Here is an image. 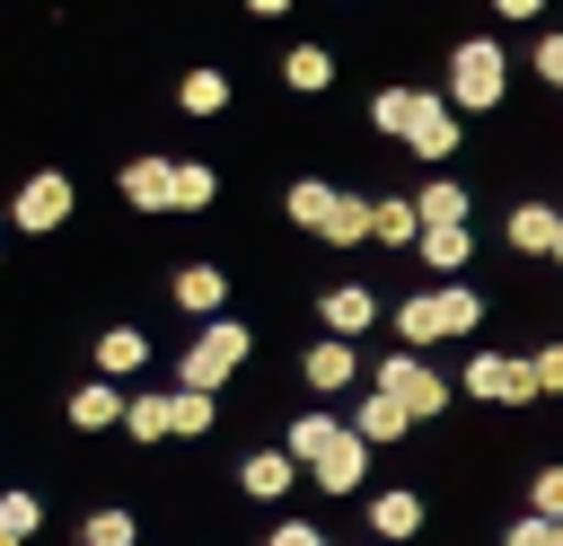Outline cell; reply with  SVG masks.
<instances>
[{
  "label": "cell",
  "instance_id": "5bb4252c",
  "mask_svg": "<svg viewBox=\"0 0 563 546\" xmlns=\"http://www.w3.org/2000/svg\"><path fill=\"white\" fill-rule=\"evenodd\" d=\"M343 432H352V414H325V405H308V414H290V423H282V449H290L299 467H317V458H325Z\"/></svg>",
  "mask_w": 563,
  "mask_h": 546
},
{
  "label": "cell",
  "instance_id": "277c9868",
  "mask_svg": "<svg viewBox=\"0 0 563 546\" xmlns=\"http://www.w3.org/2000/svg\"><path fill=\"white\" fill-rule=\"evenodd\" d=\"M369 387L396 396L413 423H440V414H449V379H440L422 352H378V361H369Z\"/></svg>",
  "mask_w": 563,
  "mask_h": 546
},
{
  "label": "cell",
  "instance_id": "d6986e66",
  "mask_svg": "<svg viewBox=\"0 0 563 546\" xmlns=\"http://www.w3.org/2000/svg\"><path fill=\"white\" fill-rule=\"evenodd\" d=\"M132 370H150V335L141 326H106L97 335V379H132Z\"/></svg>",
  "mask_w": 563,
  "mask_h": 546
},
{
  "label": "cell",
  "instance_id": "ac0fdd59",
  "mask_svg": "<svg viewBox=\"0 0 563 546\" xmlns=\"http://www.w3.org/2000/svg\"><path fill=\"white\" fill-rule=\"evenodd\" d=\"M282 211H290V220H299V229H308V238H325V220H334V211H343V194H334V185H325V176H299V185H290V194H282Z\"/></svg>",
  "mask_w": 563,
  "mask_h": 546
},
{
  "label": "cell",
  "instance_id": "cb8c5ba5",
  "mask_svg": "<svg viewBox=\"0 0 563 546\" xmlns=\"http://www.w3.org/2000/svg\"><path fill=\"white\" fill-rule=\"evenodd\" d=\"M413 211H422V229H449V220H466V185H457V176H431V185L413 194Z\"/></svg>",
  "mask_w": 563,
  "mask_h": 546
},
{
  "label": "cell",
  "instance_id": "30bf717a",
  "mask_svg": "<svg viewBox=\"0 0 563 546\" xmlns=\"http://www.w3.org/2000/svg\"><path fill=\"white\" fill-rule=\"evenodd\" d=\"M114 194H123L132 211H176V159H123Z\"/></svg>",
  "mask_w": 563,
  "mask_h": 546
},
{
  "label": "cell",
  "instance_id": "f35d334b",
  "mask_svg": "<svg viewBox=\"0 0 563 546\" xmlns=\"http://www.w3.org/2000/svg\"><path fill=\"white\" fill-rule=\"evenodd\" d=\"M0 546H26V537H9V528H0Z\"/></svg>",
  "mask_w": 563,
  "mask_h": 546
},
{
  "label": "cell",
  "instance_id": "44dd1931",
  "mask_svg": "<svg viewBox=\"0 0 563 546\" xmlns=\"http://www.w3.org/2000/svg\"><path fill=\"white\" fill-rule=\"evenodd\" d=\"M282 88H299V97L334 88V53H325V44H290V53H282Z\"/></svg>",
  "mask_w": 563,
  "mask_h": 546
},
{
  "label": "cell",
  "instance_id": "603a6c76",
  "mask_svg": "<svg viewBox=\"0 0 563 546\" xmlns=\"http://www.w3.org/2000/svg\"><path fill=\"white\" fill-rule=\"evenodd\" d=\"M123 432H132L141 449H158V440H176V414H167V396H158V387H141V396H132V414H123Z\"/></svg>",
  "mask_w": 563,
  "mask_h": 546
},
{
  "label": "cell",
  "instance_id": "8d00e7d4",
  "mask_svg": "<svg viewBox=\"0 0 563 546\" xmlns=\"http://www.w3.org/2000/svg\"><path fill=\"white\" fill-rule=\"evenodd\" d=\"M493 9H501L510 26H528V18H545V0H493Z\"/></svg>",
  "mask_w": 563,
  "mask_h": 546
},
{
  "label": "cell",
  "instance_id": "74e56055",
  "mask_svg": "<svg viewBox=\"0 0 563 546\" xmlns=\"http://www.w3.org/2000/svg\"><path fill=\"white\" fill-rule=\"evenodd\" d=\"M246 9H255V18H282V9H290V0H246Z\"/></svg>",
  "mask_w": 563,
  "mask_h": 546
},
{
  "label": "cell",
  "instance_id": "4fadbf2b",
  "mask_svg": "<svg viewBox=\"0 0 563 546\" xmlns=\"http://www.w3.org/2000/svg\"><path fill=\"white\" fill-rule=\"evenodd\" d=\"M317 317H325V335H343V343H361V335L378 326V299H369V282H334V291L317 299Z\"/></svg>",
  "mask_w": 563,
  "mask_h": 546
},
{
  "label": "cell",
  "instance_id": "ab89813d",
  "mask_svg": "<svg viewBox=\"0 0 563 546\" xmlns=\"http://www.w3.org/2000/svg\"><path fill=\"white\" fill-rule=\"evenodd\" d=\"M554 264H563V238H554Z\"/></svg>",
  "mask_w": 563,
  "mask_h": 546
},
{
  "label": "cell",
  "instance_id": "83f0119b",
  "mask_svg": "<svg viewBox=\"0 0 563 546\" xmlns=\"http://www.w3.org/2000/svg\"><path fill=\"white\" fill-rule=\"evenodd\" d=\"M79 546H141V520H132L123 502H106V511H88V528H79Z\"/></svg>",
  "mask_w": 563,
  "mask_h": 546
},
{
  "label": "cell",
  "instance_id": "f546056e",
  "mask_svg": "<svg viewBox=\"0 0 563 546\" xmlns=\"http://www.w3.org/2000/svg\"><path fill=\"white\" fill-rule=\"evenodd\" d=\"M211 194H220V176L202 159H176V211H211Z\"/></svg>",
  "mask_w": 563,
  "mask_h": 546
},
{
  "label": "cell",
  "instance_id": "4dcf8cb0",
  "mask_svg": "<svg viewBox=\"0 0 563 546\" xmlns=\"http://www.w3.org/2000/svg\"><path fill=\"white\" fill-rule=\"evenodd\" d=\"M0 528H9V537H35V528H44V502L18 493V484H0Z\"/></svg>",
  "mask_w": 563,
  "mask_h": 546
},
{
  "label": "cell",
  "instance_id": "ffe728a7",
  "mask_svg": "<svg viewBox=\"0 0 563 546\" xmlns=\"http://www.w3.org/2000/svg\"><path fill=\"white\" fill-rule=\"evenodd\" d=\"M352 432H361L369 449H387V440H405V432H413V414H405L396 396H378V387H369V396L352 405Z\"/></svg>",
  "mask_w": 563,
  "mask_h": 546
},
{
  "label": "cell",
  "instance_id": "7a4b0ae2",
  "mask_svg": "<svg viewBox=\"0 0 563 546\" xmlns=\"http://www.w3.org/2000/svg\"><path fill=\"white\" fill-rule=\"evenodd\" d=\"M246 352H255V335H246L238 317H211V326H194V343L176 352V387H202V396H220V387L246 370Z\"/></svg>",
  "mask_w": 563,
  "mask_h": 546
},
{
  "label": "cell",
  "instance_id": "60d3db41",
  "mask_svg": "<svg viewBox=\"0 0 563 546\" xmlns=\"http://www.w3.org/2000/svg\"><path fill=\"white\" fill-rule=\"evenodd\" d=\"M554 546H563V528H554Z\"/></svg>",
  "mask_w": 563,
  "mask_h": 546
},
{
  "label": "cell",
  "instance_id": "d590c367",
  "mask_svg": "<svg viewBox=\"0 0 563 546\" xmlns=\"http://www.w3.org/2000/svg\"><path fill=\"white\" fill-rule=\"evenodd\" d=\"M537 387H545V396H563V343H545V352H537Z\"/></svg>",
  "mask_w": 563,
  "mask_h": 546
},
{
  "label": "cell",
  "instance_id": "f1b7e54d",
  "mask_svg": "<svg viewBox=\"0 0 563 546\" xmlns=\"http://www.w3.org/2000/svg\"><path fill=\"white\" fill-rule=\"evenodd\" d=\"M413 106H422V88H378V97H369V123L405 141V123H413Z\"/></svg>",
  "mask_w": 563,
  "mask_h": 546
},
{
  "label": "cell",
  "instance_id": "ba28073f",
  "mask_svg": "<svg viewBox=\"0 0 563 546\" xmlns=\"http://www.w3.org/2000/svg\"><path fill=\"white\" fill-rule=\"evenodd\" d=\"M299 484H308V467H299L290 449H246V458H238V493H246V502H282V493H299Z\"/></svg>",
  "mask_w": 563,
  "mask_h": 546
},
{
  "label": "cell",
  "instance_id": "e575fe53",
  "mask_svg": "<svg viewBox=\"0 0 563 546\" xmlns=\"http://www.w3.org/2000/svg\"><path fill=\"white\" fill-rule=\"evenodd\" d=\"M537 79L563 88V35H537Z\"/></svg>",
  "mask_w": 563,
  "mask_h": 546
},
{
  "label": "cell",
  "instance_id": "484cf974",
  "mask_svg": "<svg viewBox=\"0 0 563 546\" xmlns=\"http://www.w3.org/2000/svg\"><path fill=\"white\" fill-rule=\"evenodd\" d=\"M167 414H176V440H202V432L220 423V396H202V387H167Z\"/></svg>",
  "mask_w": 563,
  "mask_h": 546
},
{
  "label": "cell",
  "instance_id": "4316f807",
  "mask_svg": "<svg viewBox=\"0 0 563 546\" xmlns=\"http://www.w3.org/2000/svg\"><path fill=\"white\" fill-rule=\"evenodd\" d=\"M176 106H185V114H220V106H229V70H185V79H176Z\"/></svg>",
  "mask_w": 563,
  "mask_h": 546
},
{
  "label": "cell",
  "instance_id": "7402d4cb",
  "mask_svg": "<svg viewBox=\"0 0 563 546\" xmlns=\"http://www.w3.org/2000/svg\"><path fill=\"white\" fill-rule=\"evenodd\" d=\"M466 255H475V229H466V220L422 229V264H431V273H466Z\"/></svg>",
  "mask_w": 563,
  "mask_h": 546
},
{
  "label": "cell",
  "instance_id": "8992f818",
  "mask_svg": "<svg viewBox=\"0 0 563 546\" xmlns=\"http://www.w3.org/2000/svg\"><path fill=\"white\" fill-rule=\"evenodd\" d=\"M79 211V185H70V167H35L26 185H18V203H9V220L26 229V238H44V229H62Z\"/></svg>",
  "mask_w": 563,
  "mask_h": 546
},
{
  "label": "cell",
  "instance_id": "836d02e7",
  "mask_svg": "<svg viewBox=\"0 0 563 546\" xmlns=\"http://www.w3.org/2000/svg\"><path fill=\"white\" fill-rule=\"evenodd\" d=\"M264 546H334V537H325L317 520H273V537H264Z\"/></svg>",
  "mask_w": 563,
  "mask_h": 546
},
{
  "label": "cell",
  "instance_id": "d4e9b609",
  "mask_svg": "<svg viewBox=\"0 0 563 546\" xmlns=\"http://www.w3.org/2000/svg\"><path fill=\"white\" fill-rule=\"evenodd\" d=\"M378 247H422V211H413V194H378Z\"/></svg>",
  "mask_w": 563,
  "mask_h": 546
},
{
  "label": "cell",
  "instance_id": "5b68a950",
  "mask_svg": "<svg viewBox=\"0 0 563 546\" xmlns=\"http://www.w3.org/2000/svg\"><path fill=\"white\" fill-rule=\"evenodd\" d=\"M457 387L484 396V405H537V396H545V387H537V352H475Z\"/></svg>",
  "mask_w": 563,
  "mask_h": 546
},
{
  "label": "cell",
  "instance_id": "e0dca14e",
  "mask_svg": "<svg viewBox=\"0 0 563 546\" xmlns=\"http://www.w3.org/2000/svg\"><path fill=\"white\" fill-rule=\"evenodd\" d=\"M501 238H510L519 255H554V238H563V211H554V203H519V211L501 220Z\"/></svg>",
  "mask_w": 563,
  "mask_h": 546
},
{
  "label": "cell",
  "instance_id": "52a82bcc",
  "mask_svg": "<svg viewBox=\"0 0 563 546\" xmlns=\"http://www.w3.org/2000/svg\"><path fill=\"white\" fill-rule=\"evenodd\" d=\"M405 150L413 159H457V106H449V88H422V106H413V123H405Z\"/></svg>",
  "mask_w": 563,
  "mask_h": 546
},
{
  "label": "cell",
  "instance_id": "7c38bea8",
  "mask_svg": "<svg viewBox=\"0 0 563 546\" xmlns=\"http://www.w3.org/2000/svg\"><path fill=\"white\" fill-rule=\"evenodd\" d=\"M167 291H176V308H185L194 326H211V317H229V273H220V264H185V273H176Z\"/></svg>",
  "mask_w": 563,
  "mask_h": 546
},
{
  "label": "cell",
  "instance_id": "9a60e30c",
  "mask_svg": "<svg viewBox=\"0 0 563 546\" xmlns=\"http://www.w3.org/2000/svg\"><path fill=\"white\" fill-rule=\"evenodd\" d=\"M352 370H361V352H352L343 335H317V343L299 352V379H308L317 396H334V387H352Z\"/></svg>",
  "mask_w": 563,
  "mask_h": 546
},
{
  "label": "cell",
  "instance_id": "1f68e13d",
  "mask_svg": "<svg viewBox=\"0 0 563 546\" xmlns=\"http://www.w3.org/2000/svg\"><path fill=\"white\" fill-rule=\"evenodd\" d=\"M554 528H563V520H545V511H519V520L501 528V546H554Z\"/></svg>",
  "mask_w": 563,
  "mask_h": 546
},
{
  "label": "cell",
  "instance_id": "6da1fadb",
  "mask_svg": "<svg viewBox=\"0 0 563 546\" xmlns=\"http://www.w3.org/2000/svg\"><path fill=\"white\" fill-rule=\"evenodd\" d=\"M484 326V299L466 291V282H431V291H413L405 308H396V335H405V352H422V343H449V335H475Z\"/></svg>",
  "mask_w": 563,
  "mask_h": 546
},
{
  "label": "cell",
  "instance_id": "9c48e42d",
  "mask_svg": "<svg viewBox=\"0 0 563 546\" xmlns=\"http://www.w3.org/2000/svg\"><path fill=\"white\" fill-rule=\"evenodd\" d=\"M308 484H317V493H334V502H352V493L369 484V440H361V432H343V440L308 467Z\"/></svg>",
  "mask_w": 563,
  "mask_h": 546
},
{
  "label": "cell",
  "instance_id": "2e32d148",
  "mask_svg": "<svg viewBox=\"0 0 563 546\" xmlns=\"http://www.w3.org/2000/svg\"><path fill=\"white\" fill-rule=\"evenodd\" d=\"M369 537H378V546H396V537H422V484L369 493Z\"/></svg>",
  "mask_w": 563,
  "mask_h": 546
},
{
  "label": "cell",
  "instance_id": "d6a6232c",
  "mask_svg": "<svg viewBox=\"0 0 563 546\" xmlns=\"http://www.w3.org/2000/svg\"><path fill=\"white\" fill-rule=\"evenodd\" d=\"M528 511L563 520V467H537V484H528Z\"/></svg>",
  "mask_w": 563,
  "mask_h": 546
},
{
  "label": "cell",
  "instance_id": "8fae6325",
  "mask_svg": "<svg viewBox=\"0 0 563 546\" xmlns=\"http://www.w3.org/2000/svg\"><path fill=\"white\" fill-rule=\"evenodd\" d=\"M123 414H132L123 379H79L70 387V432H123Z\"/></svg>",
  "mask_w": 563,
  "mask_h": 546
},
{
  "label": "cell",
  "instance_id": "3957f363",
  "mask_svg": "<svg viewBox=\"0 0 563 546\" xmlns=\"http://www.w3.org/2000/svg\"><path fill=\"white\" fill-rule=\"evenodd\" d=\"M501 88H510V53H501L493 35H466V44L449 53V106H457V114H493Z\"/></svg>",
  "mask_w": 563,
  "mask_h": 546
}]
</instances>
